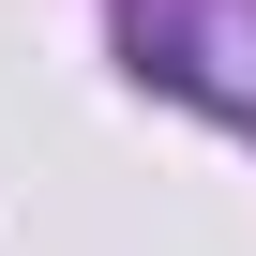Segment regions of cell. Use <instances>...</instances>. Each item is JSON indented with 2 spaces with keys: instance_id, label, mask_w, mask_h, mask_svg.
<instances>
[{
  "instance_id": "obj_1",
  "label": "cell",
  "mask_w": 256,
  "mask_h": 256,
  "mask_svg": "<svg viewBox=\"0 0 256 256\" xmlns=\"http://www.w3.org/2000/svg\"><path fill=\"white\" fill-rule=\"evenodd\" d=\"M136 60H151V76H181V90H211L226 120H256V30H151Z\"/></svg>"
}]
</instances>
